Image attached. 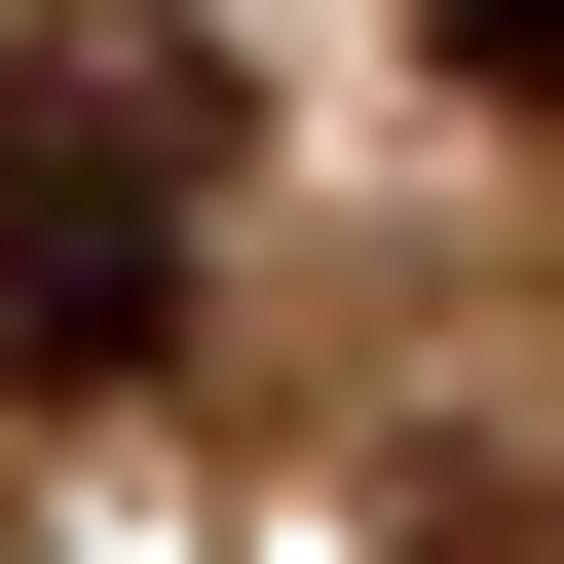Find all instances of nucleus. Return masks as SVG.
<instances>
[{
  "mask_svg": "<svg viewBox=\"0 0 564 564\" xmlns=\"http://www.w3.org/2000/svg\"><path fill=\"white\" fill-rule=\"evenodd\" d=\"M188 226H226V113H188L151 39H39V76H0V377L113 414V377L188 339Z\"/></svg>",
  "mask_w": 564,
  "mask_h": 564,
  "instance_id": "f257e3e1",
  "label": "nucleus"
},
{
  "mask_svg": "<svg viewBox=\"0 0 564 564\" xmlns=\"http://www.w3.org/2000/svg\"><path fill=\"white\" fill-rule=\"evenodd\" d=\"M414 39H452V113H564V0H414Z\"/></svg>",
  "mask_w": 564,
  "mask_h": 564,
  "instance_id": "f03ea898",
  "label": "nucleus"
},
{
  "mask_svg": "<svg viewBox=\"0 0 564 564\" xmlns=\"http://www.w3.org/2000/svg\"><path fill=\"white\" fill-rule=\"evenodd\" d=\"M414 564H564V527H489V489H452V527H414Z\"/></svg>",
  "mask_w": 564,
  "mask_h": 564,
  "instance_id": "7ed1b4c3",
  "label": "nucleus"
}]
</instances>
